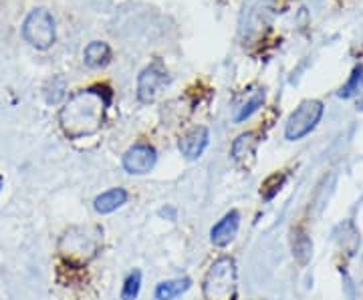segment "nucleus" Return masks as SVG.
<instances>
[{"label":"nucleus","mask_w":363,"mask_h":300,"mask_svg":"<svg viewBox=\"0 0 363 300\" xmlns=\"http://www.w3.org/2000/svg\"><path fill=\"white\" fill-rule=\"evenodd\" d=\"M109 105H111V91L107 87H89L73 93L59 111L63 133L69 139L95 136L106 125Z\"/></svg>","instance_id":"1"},{"label":"nucleus","mask_w":363,"mask_h":300,"mask_svg":"<svg viewBox=\"0 0 363 300\" xmlns=\"http://www.w3.org/2000/svg\"><path fill=\"white\" fill-rule=\"evenodd\" d=\"M103 240V232L97 226H87V228H71L63 240H60V254L67 262L83 266L89 260H93Z\"/></svg>","instance_id":"2"},{"label":"nucleus","mask_w":363,"mask_h":300,"mask_svg":"<svg viewBox=\"0 0 363 300\" xmlns=\"http://www.w3.org/2000/svg\"><path fill=\"white\" fill-rule=\"evenodd\" d=\"M204 300H236V264L230 256L218 258L206 272Z\"/></svg>","instance_id":"3"},{"label":"nucleus","mask_w":363,"mask_h":300,"mask_svg":"<svg viewBox=\"0 0 363 300\" xmlns=\"http://www.w3.org/2000/svg\"><path fill=\"white\" fill-rule=\"evenodd\" d=\"M23 39L30 46L46 51L51 48L55 39H57V29H55V18L46 8H34L30 11L29 16L23 22Z\"/></svg>","instance_id":"4"},{"label":"nucleus","mask_w":363,"mask_h":300,"mask_svg":"<svg viewBox=\"0 0 363 300\" xmlns=\"http://www.w3.org/2000/svg\"><path fill=\"white\" fill-rule=\"evenodd\" d=\"M323 109L325 107L317 99L302 101L301 105L291 113L287 125H285V137L288 141H299L305 136H309L323 117Z\"/></svg>","instance_id":"5"},{"label":"nucleus","mask_w":363,"mask_h":300,"mask_svg":"<svg viewBox=\"0 0 363 300\" xmlns=\"http://www.w3.org/2000/svg\"><path fill=\"white\" fill-rule=\"evenodd\" d=\"M166 83V69L160 60L151 63L137 77V99L141 103H151Z\"/></svg>","instance_id":"6"},{"label":"nucleus","mask_w":363,"mask_h":300,"mask_svg":"<svg viewBox=\"0 0 363 300\" xmlns=\"http://www.w3.org/2000/svg\"><path fill=\"white\" fill-rule=\"evenodd\" d=\"M158 162V153L148 143H137L125 151L123 155V169L132 176H146L153 169Z\"/></svg>","instance_id":"7"},{"label":"nucleus","mask_w":363,"mask_h":300,"mask_svg":"<svg viewBox=\"0 0 363 300\" xmlns=\"http://www.w3.org/2000/svg\"><path fill=\"white\" fill-rule=\"evenodd\" d=\"M208 143H210V133H208V129L204 127V125H198L194 129H190L186 136L180 139V151L182 155L186 157V159H198L206 148H208Z\"/></svg>","instance_id":"8"},{"label":"nucleus","mask_w":363,"mask_h":300,"mask_svg":"<svg viewBox=\"0 0 363 300\" xmlns=\"http://www.w3.org/2000/svg\"><path fill=\"white\" fill-rule=\"evenodd\" d=\"M238 226H241V214L236 210L228 211L227 216L214 224V228L210 230V240L214 246L218 248H224L230 242L234 240V236L238 234Z\"/></svg>","instance_id":"9"},{"label":"nucleus","mask_w":363,"mask_h":300,"mask_svg":"<svg viewBox=\"0 0 363 300\" xmlns=\"http://www.w3.org/2000/svg\"><path fill=\"white\" fill-rule=\"evenodd\" d=\"M125 202H127V192L123 188H113V190H107L101 195H97L93 202V208L97 214L106 216V214L120 210Z\"/></svg>","instance_id":"10"},{"label":"nucleus","mask_w":363,"mask_h":300,"mask_svg":"<svg viewBox=\"0 0 363 300\" xmlns=\"http://www.w3.org/2000/svg\"><path fill=\"white\" fill-rule=\"evenodd\" d=\"M111 60V48L103 41H93L83 51V63L89 69H101Z\"/></svg>","instance_id":"11"},{"label":"nucleus","mask_w":363,"mask_h":300,"mask_svg":"<svg viewBox=\"0 0 363 300\" xmlns=\"http://www.w3.org/2000/svg\"><path fill=\"white\" fill-rule=\"evenodd\" d=\"M192 286L190 278H176V280H166V282H160L155 292H153V299L155 300H174L178 299L180 294H184L188 288Z\"/></svg>","instance_id":"12"},{"label":"nucleus","mask_w":363,"mask_h":300,"mask_svg":"<svg viewBox=\"0 0 363 300\" xmlns=\"http://www.w3.org/2000/svg\"><path fill=\"white\" fill-rule=\"evenodd\" d=\"M257 145V133H242V136L236 137L234 143H232V157H234L236 162H244L246 157L255 155Z\"/></svg>","instance_id":"13"},{"label":"nucleus","mask_w":363,"mask_h":300,"mask_svg":"<svg viewBox=\"0 0 363 300\" xmlns=\"http://www.w3.org/2000/svg\"><path fill=\"white\" fill-rule=\"evenodd\" d=\"M293 256L299 264H307L313 256V242L311 238L302 232V230H297L293 234Z\"/></svg>","instance_id":"14"},{"label":"nucleus","mask_w":363,"mask_h":300,"mask_svg":"<svg viewBox=\"0 0 363 300\" xmlns=\"http://www.w3.org/2000/svg\"><path fill=\"white\" fill-rule=\"evenodd\" d=\"M363 89V65H357L355 69H353V73L349 75L348 83L339 89V97L341 99H351V97H355L359 91Z\"/></svg>","instance_id":"15"},{"label":"nucleus","mask_w":363,"mask_h":300,"mask_svg":"<svg viewBox=\"0 0 363 300\" xmlns=\"http://www.w3.org/2000/svg\"><path fill=\"white\" fill-rule=\"evenodd\" d=\"M262 103H265V91H257V93L250 97V101H246V103L236 111L234 121H236V123H241V121L248 119V117L257 111L258 107H262Z\"/></svg>","instance_id":"16"},{"label":"nucleus","mask_w":363,"mask_h":300,"mask_svg":"<svg viewBox=\"0 0 363 300\" xmlns=\"http://www.w3.org/2000/svg\"><path fill=\"white\" fill-rule=\"evenodd\" d=\"M139 288H141V272L134 270L123 282L121 300H136L137 294H139Z\"/></svg>","instance_id":"17"},{"label":"nucleus","mask_w":363,"mask_h":300,"mask_svg":"<svg viewBox=\"0 0 363 300\" xmlns=\"http://www.w3.org/2000/svg\"><path fill=\"white\" fill-rule=\"evenodd\" d=\"M287 180V176L285 174H272L271 178H267V181L262 183V197L267 200V202H271L274 195L281 192V188H283V183Z\"/></svg>","instance_id":"18"},{"label":"nucleus","mask_w":363,"mask_h":300,"mask_svg":"<svg viewBox=\"0 0 363 300\" xmlns=\"http://www.w3.org/2000/svg\"><path fill=\"white\" fill-rule=\"evenodd\" d=\"M63 97H65V81L60 77H57V79L51 81V85L46 89V103L49 105H57Z\"/></svg>","instance_id":"19"},{"label":"nucleus","mask_w":363,"mask_h":300,"mask_svg":"<svg viewBox=\"0 0 363 300\" xmlns=\"http://www.w3.org/2000/svg\"><path fill=\"white\" fill-rule=\"evenodd\" d=\"M0 190H2V176H0Z\"/></svg>","instance_id":"20"},{"label":"nucleus","mask_w":363,"mask_h":300,"mask_svg":"<svg viewBox=\"0 0 363 300\" xmlns=\"http://www.w3.org/2000/svg\"><path fill=\"white\" fill-rule=\"evenodd\" d=\"M362 109H363V103H362Z\"/></svg>","instance_id":"21"}]
</instances>
